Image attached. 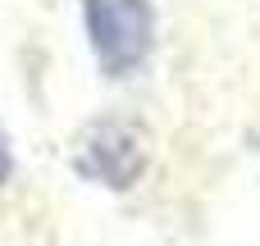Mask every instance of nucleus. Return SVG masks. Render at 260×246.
Wrapping results in <instances>:
<instances>
[{"label": "nucleus", "mask_w": 260, "mask_h": 246, "mask_svg": "<svg viewBox=\"0 0 260 246\" xmlns=\"http://www.w3.org/2000/svg\"><path fill=\"white\" fill-rule=\"evenodd\" d=\"M14 178V142H9V132H5V123H0V187Z\"/></svg>", "instance_id": "3"}, {"label": "nucleus", "mask_w": 260, "mask_h": 246, "mask_svg": "<svg viewBox=\"0 0 260 246\" xmlns=\"http://www.w3.org/2000/svg\"><path fill=\"white\" fill-rule=\"evenodd\" d=\"M256 151H260V132H256Z\"/></svg>", "instance_id": "4"}, {"label": "nucleus", "mask_w": 260, "mask_h": 246, "mask_svg": "<svg viewBox=\"0 0 260 246\" xmlns=\"http://www.w3.org/2000/svg\"><path fill=\"white\" fill-rule=\"evenodd\" d=\"M82 32L105 78H133L155 50L151 0H82Z\"/></svg>", "instance_id": "2"}, {"label": "nucleus", "mask_w": 260, "mask_h": 246, "mask_svg": "<svg viewBox=\"0 0 260 246\" xmlns=\"http://www.w3.org/2000/svg\"><path fill=\"white\" fill-rule=\"evenodd\" d=\"M69 169L91 183V187H105V192H133L146 169H151V151H146V132L128 119H114V114H101V119H87L78 132H73V146H69Z\"/></svg>", "instance_id": "1"}]
</instances>
